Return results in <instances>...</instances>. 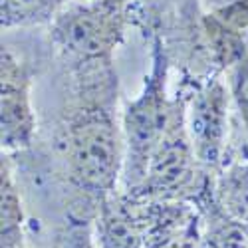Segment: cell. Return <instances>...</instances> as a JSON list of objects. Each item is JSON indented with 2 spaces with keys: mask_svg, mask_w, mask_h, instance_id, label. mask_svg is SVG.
<instances>
[{
  "mask_svg": "<svg viewBox=\"0 0 248 248\" xmlns=\"http://www.w3.org/2000/svg\"><path fill=\"white\" fill-rule=\"evenodd\" d=\"M211 183L213 175L201 167L187 133L185 95L181 93L179 108L147 165L145 177L125 195L139 201H197Z\"/></svg>",
  "mask_w": 248,
  "mask_h": 248,
  "instance_id": "277c9868",
  "label": "cell"
},
{
  "mask_svg": "<svg viewBox=\"0 0 248 248\" xmlns=\"http://www.w3.org/2000/svg\"><path fill=\"white\" fill-rule=\"evenodd\" d=\"M36 137L32 72L8 46L0 52V145L2 153L26 151Z\"/></svg>",
  "mask_w": 248,
  "mask_h": 248,
  "instance_id": "8992f818",
  "label": "cell"
},
{
  "mask_svg": "<svg viewBox=\"0 0 248 248\" xmlns=\"http://www.w3.org/2000/svg\"><path fill=\"white\" fill-rule=\"evenodd\" d=\"M224 76L232 97V109L238 115L242 131V155L244 161H248V54L224 70Z\"/></svg>",
  "mask_w": 248,
  "mask_h": 248,
  "instance_id": "30bf717a",
  "label": "cell"
},
{
  "mask_svg": "<svg viewBox=\"0 0 248 248\" xmlns=\"http://www.w3.org/2000/svg\"><path fill=\"white\" fill-rule=\"evenodd\" d=\"M213 195L222 213L248 226V161L224 163L213 177Z\"/></svg>",
  "mask_w": 248,
  "mask_h": 248,
  "instance_id": "ba28073f",
  "label": "cell"
},
{
  "mask_svg": "<svg viewBox=\"0 0 248 248\" xmlns=\"http://www.w3.org/2000/svg\"><path fill=\"white\" fill-rule=\"evenodd\" d=\"M72 99L58 129V151L72 187L93 204L115 193L125 165L117 119V74L113 64L68 72Z\"/></svg>",
  "mask_w": 248,
  "mask_h": 248,
  "instance_id": "6da1fadb",
  "label": "cell"
},
{
  "mask_svg": "<svg viewBox=\"0 0 248 248\" xmlns=\"http://www.w3.org/2000/svg\"><path fill=\"white\" fill-rule=\"evenodd\" d=\"M167 84L169 54L163 44V38L155 34L151 44V70L143 79L141 92L127 103L121 115V131L123 143H125L121 193L133 191L145 177L147 165L179 108L181 93L171 97Z\"/></svg>",
  "mask_w": 248,
  "mask_h": 248,
  "instance_id": "7a4b0ae2",
  "label": "cell"
},
{
  "mask_svg": "<svg viewBox=\"0 0 248 248\" xmlns=\"http://www.w3.org/2000/svg\"><path fill=\"white\" fill-rule=\"evenodd\" d=\"M20 248H24V246H20Z\"/></svg>",
  "mask_w": 248,
  "mask_h": 248,
  "instance_id": "7c38bea8",
  "label": "cell"
},
{
  "mask_svg": "<svg viewBox=\"0 0 248 248\" xmlns=\"http://www.w3.org/2000/svg\"><path fill=\"white\" fill-rule=\"evenodd\" d=\"M24 204L20 195L12 155L2 153L0 161V220H2V248L24 246Z\"/></svg>",
  "mask_w": 248,
  "mask_h": 248,
  "instance_id": "52a82bcc",
  "label": "cell"
},
{
  "mask_svg": "<svg viewBox=\"0 0 248 248\" xmlns=\"http://www.w3.org/2000/svg\"><path fill=\"white\" fill-rule=\"evenodd\" d=\"M246 42H248V32H246Z\"/></svg>",
  "mask_w": 248,
  "mask_h": 248,
  "instance_id": "8fae6325",
  "label": "cell"
},
{
  "mask_svg": "<svg viewBox=\"0 0 248 248\" xmlns=\"http://www.w3.org/2000/svg\"><path fill=\"white\" fill-rule=\"evenodd\" d=\"M131 0H70L50 28V42L68 68L113 62L131 26Z\"/></svg>",
  "mask_w": 248,
  "mask_h": 248,
  "instance_id": "3957f363",
  "label": "cell"
},
{
  "mask_svg": "<svg viewBox=\"0 0 248 248\" xmlns=\"http://www.w3.org/2000/svg\"><path fill=\"white\" fill-rule=\"evenodd\" d=\"M70 0H0L2 30L50 26Z\"/></svg>",
  "mask_w": 248,
  "mask_h": 248,
  "instance_id": "9c48e42d",
  "label": "cell"
},
{
  "mask_svg": "<svg viewBox=\"0 0 248 248\" xmlns=\"http://www.w3.org/2000/svg\"><path fill=\"white\" fill-rule=\"evenodd\" d=\"M246 229H248V226H246Z\"/></svg>",
  "mask_w": 248,
  "mask_h": 248,
  "instance_id": "4fadbf2b",
  "label": "cell"
},
{
  "mask_svg": "<svg viewBox=\"0 0 248 248\" xmlns=\"http://www.w3.org/2000/svg\"><path fill=\"white\" fill-rule=\"evenodd\" d=\"M231 111L232 97L229 86L218 78L211 76L193 88L185 97V125L191 137L195 155L201 167L217 175L226 163L231 135Z\"/></svg>",
  "mask_w": 248,
  "mask_h": 248,
  "instance_id": "5b68a950",
  "label": "cell"
}]
</instances>
